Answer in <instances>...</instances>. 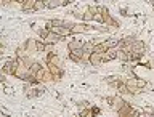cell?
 <instances>
[{
  "label": "cell",
  "instance_id": "obj_1",
  "mask_svg": "<svg viewBox=\"0 0 154 117\" xmlns=\"http://www.w3.org/2000/svg\"><path fill=\"white\" fill-rule=\"evenodd\" d=\"M90 29L91 27L87 23H74L69 31H71V34H85V32H88Z\"/></svg>",
  "mask_w": 154,
  "mask_h": 117
},
{
  "label": "cell",
  "instance_id": "obj_2",
  "mask_svg": "<svg viewBox=\"0 0 154 117\" xmlns=\"http://www.w3.org/2000/svg\"><path fill=\"white\" fill-rule=\"evenodd\" d=\"M106 100H108V103L111 104V108H112L114 111H119L125 103L122 96H109V98H106Z\"/></svg>",
  "mask_w": 154,
  "mask_h": 117
},
{
  "label": "cell",
  "instance_id": "obj_3",
  "mask_svg": "<svg viewBox=\"0 0 154 117\" xmlns=\"http://www.w3.org/2000/svg\"><path fill=\"white\" fill-rule=\"evenodd\" d=\"M24 50H26L27 56L32 55V53H37V40L35 38H27L26 42H24Z\"/></svg>",
  "mask_w": 154,
  "mask_h": 117
},
{
  "label": "cell",
  "instance_id": "obj_4",
  "mask_svg": "<svg viewBox=\"0 0 154 117\" xmlns=\"http://www.w3.org/2000/svg\"><path fill=\"white\" fill-rule=\"evenodd\" d=\"M117 50H119L117 47L108 48V50H106L103 55H101V58H103V63H109V61L116 60V56H117Z\"/></svg>",
  "mask_w": 154,
  "mask_h": 117
},
{
  "label": "cell",
  "instance_id": "obj_5",
  "mask_svg": "<svg viewBox=\"0 0 154 117\" xmlns=\"http://www.w3.org/2000/svg\"><path fill=\"white\" fill-rule=\"evenodd\" d=\"M130 47H132V53H137L140 56H143V53L146 51V45H144V42H141V40H135Z\"/></svg>",
  "mask_w": 154,
  "mask_h": 117
},
{
  "label": "cell",
  "instance_id": "obj_6",
  "mask_svg": "<svg viewBox=\"0 0 154 117\" xmlns=\"http://www.w3.org/2000/svg\"><path fill=\"white\" fill-rule=\"evenodd\" d=\"M63 38H64V37H61V35H58V34L50 31L47 34V37L43 38V43H45V45H48V43H50V45H55V43H58L60 40H63Z\"/></svg>",
  "mask_w": 154,
  "mask_h": 117
},
{
  "label": "cell",
  "instance_id": "obj_7",
  "mask_svg": "<svg viewBox=\"0 0 154 117\" xmlns=\"http://www.w3.org/2000/svg\"><path fill=\"white\" fill-rule=\"evenodd\" d=\"M82 56H84V48H79V50H72L69 51V60L74 63H80Z\"/></svg>",
  "mask_w": 154,
  "mask_h": 117
},
{
  "label": "cell",
  "instance_id": "obj_8",
  "mask_svg": "<svg viewBox=\"0 0 154 117\" xmlns=\"http://www.w3.org/2000/svg\"><path fill=\"white\" fill-rule=\"evenodd\" d=\"M84 43H85V42L79 40V38H72V40L67 43V50L72 51V50H79V48H84Z\"/></svg>",
  "mask_w": 154,
  "mask_h": 117
},
{
  "label": "cell",
  "instance_id": "obj_9",
  "mask_svg": "<svg viewBox=\"0 0 154 117\" xmlns=\"http://www.w3.org/2000/svg\"><path fill=\"white\" fill-rule=\"evenodd\" d=\"M35 2H37V0H26V2L21 5V11H23V13H32Z\"/></svg>",
  "mask_w": 154,
  "mask_h": 117
},
{
  "label": "cell",
  "instance_id": "obj_10",
  "mask_svg": "<svg viewBox=\"0 0 154 117\" xmlns=\"http://www.w3.org/2000/svg\"><path fill=\"white\" fill-rule=\"evenodd\" d=\"M88 64H91V66H100V64H103V58H101L100 53H91V55H90V60H88Z\"/></svg>",
  "mask_w": 154,
  "mask_h": 117
},
{
  "label": "cell",
  "instance_id": "obj_11",
  "mask_svg": "<svg viewBox=\"0 0 154 117\" xmlns=\"http://www.w3.org/2000/svg\"><path fill=\"white\" fill-rule=\"evenodd\" d=\"M132 109H133V108L127 103V101H125L124 106L117 111V117H128V114H130V111H132Z\"/></svg>",
  "mask_w": 154,
  "mask_h": 117
},
{
  "label": "cell",
  "instance_id": "obj_12",
  "mask_svg": "<svg viewBox=\"0 0 154 117\" xmlns=\"http://www.w3.org/2000/svg\"><path fill=\"white\" fill-rule=\"evenodd\" d=\"M116 60H119V61H122V63H130V53L127 51H124V50H117V56H116Z\"/></svg>",
  "mask_w": 154,
  "mask_h": 117
},
{
  "label": "cell",
  "instance_id": "obj_13",
  "mask_svg": "<svg viewBox=\"0 0 154 117\" xmlns=\"http://www.w3.org/2000/svg\"><path fill=\"white\" fill-rule=\"evenodd\" d=\"M43 88H31V90H27L26 93H27V98H38L40 95H43Z\"/></svg>",
  "mask_w": 154,
  "mask_h": 117
},
{
  "label": "cell",
  "instance_id": "obj_14",
  "mask_svg": "<svg viewBox=\"0 0 154 117\" xmlns=\"http://www.w3.org/2000/svg\"><path fill=\"white\" fill-rule=\"evenodd\" d=\"M50 82H55V77L48 69H43V77H42V84H50Z\"/></svg>",
  "mask_w": 154,
  "mask_h": 117
},
{
  "label": "cell",
  "instance_id": "obj_15",
  "mask_svg": "<svg viewBox=\"0 0 154 117\" xmlns=\"http://www.w3.org/2000/svg\"><path fill=\"white\" fill-rule=\"evenodd\" d=\"M116 90H117L119 95H130V93H128V88H127V84H125V82H122V80L119 82V85H117V88H116Z\"/></svg>",
  "mask_w": 154,
  "mask_h": 117
},
{
  "label": "cell",
  "instance_id": "obj_16",
  "mask_svg": "<svg viewBox=\"0 0 154 117\" xmlns=\"http://www.w3.org/2000/svg\"><path fill=\"white\" fill-rule=\"evenodd\" d=\"M117 42H119V38H108V40H104V42H101V43H103V47L108 50V48L117 47Z\"/></svg>",
  "mask_w": 154,
  "mask_h": 117
},
{
  "label": "cell",
  "instance_id": "obj_17",
  "mask_svg": "<svg viewBox=\"0 0 154 117\" xmlns=\"http://www.w3.org/2000/svg\"><path fill=\"white\" fill-rule=\"evenodd\" d=\"M45 7H47V8H58V7H63V0H47V2H45Z\"/></svg>",
  "mask_w": 154,
  "mask_h": 117
},
{
  "label": "cell",
  "instance_id": "obj_18",
  "mask_svg": "<svg viewBox=\"0 0 154 117\" xmlns=\"http://www.w3.org/2000/svg\"><path fill=\"white\" fill-rule=\"evenodd\" d=\"M95 45H96V42H95V40H91V42H85V43H84V51H87V53H93Z\"/></svg>",
  "mask_w": 154,
  "mask_h": 117
},
{
  "label": "cell",
  "instance_id": "obj_19",
  "mask_svg": "<svg viewBox=\"0 0 154 117\" xmlns=\"http://www.w3.org/2000/svg\"><path fill=\"white\" fill-rule=\"evenodd\" d=\"M93 16H95V14L91 13L88 8H87V11H85L84 14H82V18H80V19H82L84 23H88V21H93Z\"/></svg>",
  "mask_w": 154,
  "mask_h": 117
},
{
  "label": "cell",
  "instance_id": "obj_20",
  "mask_svg": "<svg viewBox=\"0 0 154 117\" xmlns=\"http://www.w3.org/2000/svg\"><path fill=\"white\" fill-rule=\"evenodd\" d=\"M40 69H43V66L40 64V63H37V61H34V63H32V66L29 67V71H31L34 75H35V72H38Z\"/></svg>",
  "mask_w": 154,
  "mask_h": 117
},
{
  "label": "cell",
  "instance_id": "obj_21",
  "mask_svg": "<svg viewBox=\"0 0 154 117\" xmlns=\"http://www.w3.org/2000/svg\"><path fill=\"white\" fill-rule=\"evenodd\" d=\"M50 23H51V27H64V24L66 21H63V19H50Z\"/></svg>",
  "mask_w": 154,
  "mask_h": 117
},
{
  "label": "cell",
  "instance_id": "obj_22",
  "mask_svg": "<svg viewBox=\"0 0 154 117\" xmlns=\"http://www.w3.org/2000/svg\"><path fill=\"white\" fill-rule=\"evenodd\" d=\"M104 51H106V48L103 47V43H96V45H95V50H93V53H100V55H103Z\"/></svg>",
  "mask_w": 154,
  "mask_h": 117
},
{
  "label": "cell",
  "instance_id": "obj_23",
  "mask_svg": "<svg viewBox=\"0 0 154 117\" xmlns=\"http://www.w3.org/2000/svg\"><path fill=\"white\" fill-rule=\"evenodd\" d=\"M45 48H47V45L43 43V40H37V53H43Z\"/></svg>",
  "mask_w": 154,
  "mask_h": 117
},
{
  "label": "cell",
  "instance_id": "obj_24",
  "mask_svg": "<svg viewBox=\"0 0 154 117\" xmlns=\"http://www.w3.org/2000/svg\"><path fill=\"white\" fill-rule=\"evenodd\" d=\"M45 8H47L45 3H43V2H38V0L35 2V5H34V11H38V10H45Z\"/></svg>",
  "mask_w": 154,
  "mask_h": 117
},
{
  "label": "cell",
  "instance_id": "obj_25",
  "mask_svg": "<svg viewBox=\"0 0 154 117\" xmlns=\"http://www.w3.org/2000/svg\"><path fill=\"white\" fill-rule=\"evenodd\" d=\"M90 112H91V115H93V117H96V115L101 114V109L98 108V106H91V108H90Z\"/></svg>",
  "mask_w": 154,
  "mask_h": 117
},
{
  "label": "cell",
  "instance_id": "obj_26",
  "mask_svg": "<svg viewBox=\"0 0 154 117\" xmlns=\"http://www.w3.org/2000/svg\"><path fill=\"white\" fill-rule=\"evenodd\" d=\"M3 93H5V95H13V93H14L13 87H11V85H5V87H3Z\"/></svg>",
  "mask_w": 154,
  "mask_h": 117
},
{
  "label": "cell",
  "instance_id": "obj_27",
  "mask_svg": "<svg viewBox=\"0 0 154 117\" xmlns=\"http://www.w3.org/2000/svg\"><path fill=\"white\" fill-rule=\"evenodd\" d=\"M93 21H96V23H100V24H104V19H103V14L101 13H96L95 16H93Z\"/></svg>",
  "mask_w": 154,
  "mask_h": 117
},
{
  "label": "cell",
  "instance_id": "obj_28",
  "mask_svg": "<svg viewBox=\"0 0 154 117\" xmlns=\"http://www.w3.org/2000/svg\"><path fill=\"white\" fill-rule=\"evenodd\" d=\"M128 117H141V112H140L138 109H132L130 114H128Z\"/></svg>",
  "mask_w": 154,
  "mask_h": 117
},
{
  "label": "cell",
  "instance_id": "obj_29",
  "mask_svg": "<svg viewBox=\"0 0 154 117\" xmlns=\"http://www.w3.org/2000/svg\"><path fill=\"white\" fill-rule=\"evenodd\" d=\"M0 111L3 112V115H5V117H10V115H11V114H10L8 111H7V108H0Z\"/></svg>",
  "mask_w": 154,
  "mask_h": 117
},
{
  "label": "cell",
  "instance_id": "obj_30",
  "mask_svg": "<svg viewBox=\"0 0 154 117\" xmlns=\"http://www.w3.org/2000/svg\"><path fill=\"white\" fill-rule=\"evenodd\" d=\"M144 117H154L152 111H144Z\"/></svg>",
  "mask_w": 154,
  "mask_h": 117
},
{
  "label": "cell",
  "instance_id": "obj_31",
  "mask_svg": "<svg viewBox=\"0 0 154 117\" xmlns=\"http://www.w3.org/2000/svg\"><path fill=\"white\" fill-rule=\"evenodd\" d=\"M74 2H77V0H63V5H71Z\"/></svg>",
  "mask_w": 154,
  "mask_h": 117
},
{
  "label": "cell",
  "instance_id": "obj_32",
  "mask_svg": "<svg viewBox=\"0 0 154 117\" xmlns=\"http://www.w3.org/2000/svg\"><path fill=\"white\" fill-rule=\"evenodd\" d=\"M0 82H7V77H5V74H0Z\"/></svg>",
  "mask_w": 154,
  "mask_h": 117
},
{
  "label": "cell",
  "instance_id": "obj_33",
  "mask_svg": "<svg viewBox=\"0 0 154 117\" xmlns=\"http://www.w3.org/2000/svg\"><path fill=\"white\" fill-rule=\"evenodd\" d=\"M11 2H13V0H5V7H8V5L11 3Z\"/></svg>",
  "mask_w": 154,
  "mask_h": 117
},
{
  "label": "cell",
  "instance_id": "obj_34",
  "mask_svg": "<svg viewBox=\"0 0 154 117\" xmlns=\"http://www.w3.org/2000/svg\"><path fill=\"white\" fill-rule=\"evenodd\" d=\"M0 7H5V0H0Z\"/></svg>",
  "mask_w": 154,
  "mask_h": 117
},
{
  "label": "cell",
  "instance_id": "obj_35",
  "mask_svg": "<svg viewBox=\"0 0 154 117\" xmlns=\"http://www.w3.org/2000/svg\"><path fill=\"white\" fill-rule=\"evenodd\" d=\"M38 2H43V3H45V2H47V0H38Z\"/></svg>",
  "mask_w": 154,
  "mask_h": 117
},
{
  "label": "cell",
  "instance_id": "obj_36",
  "mask_svg": "<svg viewBox=\"0 0 154 117\" xmlns=\"http://www.w3.org/2000/svg\"><path fill=\"white\" fill-rule=\"evenodd\" d=\"M151 3H152V7H154V0H152V2H151Z\"/></svg>",
  "mask_w": 154,
  "mask_h": 117
},
{
  "label": "cell",
  "instance_id": "obj_37",
  "mask_svg": "<svg viewBox=\"0 0 154 117\" xmlns=\"http://www.w3.org/2000/svg\"><path fill=\"white\" fill-rule=\"evenodd\" d=\"M151 2H152V0H151Z\"/></svg>",
  "mask_w": 154,
  "mask_h": 117
},
{
  "label": "cell",
  "instance_id": "obj_38",
  "mask_svg": "<svg viewBox=\"0 0 154 117\" xmlns=\"http://www.w3.org/2000/svg\"><path fill=\"white\" fill-rule=\"evenodd\" d=\"M13 2H14V0H13Z\"/></svg>",
  "mask_w": 154,
  "mask_h": 117
}]
</instances>
